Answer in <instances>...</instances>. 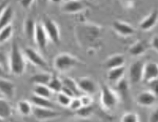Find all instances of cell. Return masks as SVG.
Here are the masks:
<instances>
[{
	"instance_id": "d4e9b609",
	"label": "cell",
	"mask_w": 158,
	"mask_h": 122,
	"mask_svg": "<svg viewBox=\"0 0 158 122\" xmlns=\"http://www.w3.org/2000/svg\"><path fill=\"white\" fill-rule=\"evenodd\" d=\"M17 110L22 116H30L33 112V105L32 103L27 100H20L17 103Z\"/></svg>"
},
{
	"instance_id": "d6a6232c",
	"label": "cell",
	"mask_w": 158,
	"mask_h": 122,
	"mask_svg": "<svg viewBox=\"0 0 158 122\" xmlns=\"http://www.w3.org/2000/svg\"><path fill=\"white\" fill-rule=\"evenodd\" d=\"M81 106H82V104H81L80 98L74 97V98H72V100H71V103H70V105H69V108L76 112V111H78Z\"/></svg>"
},
{
	"instance_id": "4316f807",
	"label": "cell",
	"mask_w": 158,
	"mask_h": 122,
	"mask_svg": "<svg viewBox=\"0 0 158 122\" xmlns=\"http://www.w3.org/2000/svg\"><path fill=\"white\" fill-rule=\"evenodd\" d=\"M33 94L39 97H44V98H51L52 96V92L47 85H35L33 88Z\"/></svg>"
},
{
	"instance_id": "8fae6325",
	"label": "cell",
	"mask_w": 158,
	"mask_h": 122,
	"mask_svg": "<svg viewBox=\"0 0 158 122\" xmlns=\"http://www.w3.org/2000/svg\"><path fill=\"white\" fill-rule=\"evenodd\" d=\"M142 71H143V63L141 61H136L130 65L129 76L132 83H138L142 80Z\"/></svg>"
},
{
	"instance_id": "8d00e7d4",
	"label": "cell",
	"mask_w": 158,
	"mask_h": 122,
	"mask_svg": "<svg viewBox=\"0 0 158 122\" xmlns=\"http://www.w3.org/2000/svg\"><path fill=\"white\" fill-rule=\"evenodd\" d=\"M149 47H151L154 51H157L158 50V36H157V35H155V36L151 39Z\"/></svg>"
},
{
	"instance_id": "e575fe53",
	"label": "cell",
	"mask_w": 158,
	"mask_h": 122,
	"mask_svg": "<svg viewBox=\"0 0 158 122\" xmlns=\"http://www.w3.org/2000/svg\"><path fill=\"white\" fill-rule=\"evenodd\" d=\"M116 90L120 91L121 93L122 92L124 93V92L128 90V81H127V79L122 78V79L119 80L118 82H116Z\"/></svg>"
},
{
	"instance_id": "603a6c76",
	"label": "cell",
	"mask_w": 158,
	"mask_h": 122,
	"mask_svg": "<svg viewBox=\"0 0 158 122\" xmlns=\"http://www.w3.org/2000/svg\"><path fill=\"white\" fill-rule=\"evenodd\" d=\"M13 111L10 102L6 98H0V119L6 120L12 116Z\"/></svg>"
},
{
	"instance_id": "e0dca14e",
	"label": "cell",
	"mask_w": 158,
	"mask_h": 122,
	"mask_svg": "<svg viewBox=\"0 0 158 122\" xmlns=\"http://www.w3.org/2000/svg\"><path fill=\"white\" fill-rule=\"evenodd\" d=\"M156 24H157V12L154 10L147 17H144V19L139 23V26L142 30H150Z\"/></svg>"
},
{
	"instance_id": "ac0fdd59",
	"label": "cell",
	"mask_w": 158,
	"mask_h": 122,
	"mask_svg": "<svg viewBox=\"0 0 158 122\" xmlns=\"http://www.w3.org/2000/svg\"><path fill=\"white\" fill-rule=\"evenodd\" d=\"M149 49V44L146 41H137L133 45L129 47V53L133 57H138L140 55H143Z\"/></svg>"
},
{
	"instance_id": "2e32d148",
	"label": "cell",
	"mask_w": 158,
	"mask_h": 122,
	"mask_svg": "<svg viewBox=\"0 0 158 122\" xmlns=\"http://www.w3.org/2000/svg\"><path fill=\"white\" fill-rule=\"evenodd\" d=\"M83 9H85V4L79 0H69L62 6V12L67 14H77Z\"/></svg>"
},
{
	"instance_id": "5b68a950",
	"label": "cell",
	"mask_w": 158,
	"mask_h": 122,
	"mask_svg": "<svg viewBox=\"0 0 158 122\" xmlns=\"http://www.w3.org/2000/svg\"><path fill=\"white\" fill-rule=\"evenodd\" d=\"M42 26L45 30L48 38L55 44L59 45L60 43V30L58 27V24L53 19L45 17L42 20Z\"/></svg>"
},
{
	"instance_id": "7c38bea8",
	"label": "cell",
	"mask_w": 158,
	"mask_h": 122,
	"mask_svg": "<svg viewBox=\"0 0 158 122\" xmlns=\"http://www.w3.org/2000/svg\"><path fill=\"white\" fill-rule=\"evenodd\" d=\"M158 76V65L155 62L143 63V71H142V80L149 81L157 79Z\"/></svg>"
},
{
	"instance_id": "9c48e42d",
	"label": "cell",
	"mask_w": 158,
	"mask_h": 122,
	"mask_svg": "<svg viewBox=\"0 0 158 122\" xmlns=\"http://www.w3.org/2000/svg\"><path fill=\"white\" fill-rule=\"evenodd\" d=\"M137 103L143 108H152L157 103V95L150 91H143L137 96Z\"/></svg>"
},
{
	"instance_id": "ab89813d",
	"label": "cell",
	"mask_w": 158,
	"mask_h": 122,
	"mask_svg": "<svg viewBox=\"0 0 158 122\" xmlns=\"http://www.w3.org/2000/svg\"><path fill=\"white\" fill-rule=\"evenodd\" d=\"M6 70L3 68L1 64H0V78H6Z\"/></svg>"
},
{
	"instance_id": "3957f363",
	"label": "cell",
	"mask_w": 158,
	"mask_h": 122,
	"mask_svg": "<svg viewBox=\"0 0 158 122\" xmlns=\"http://www.w3.org/2000/svg\"><path fill=\"white\" fill-rule=\"evenodd\" d=\"M100 103L106 111H112L119 103V95L106 84L100 85Z\"/></svg>"
},
{
	"instance_id": "74e56055",
	"label": "cell",
	"mask_w": 158,
	"mask_h": 122,
	"mask_svg": "<svg viewBox=\"0 0 158 122\" xmlns=\"http://www.w3.org/2000/svg\"><path fill=\"white\" fill-rule=\"evenodd\" d=\"M20 6H21L23 9H29V7L32 6L34 0H19Z\"/></svg>"
},
{
	"instance_id": "1f68e13d",
	"label": "cell",
	"mask_w": 158,
	"mask_h": 122,
	"mask_svg": "<svg viewBox=\"0 0 158 122\" xmlns=\"http://www.w3.org/2000/svg\"><path fill=\"white\" fill-rule=\"evenodd\" d=\"M120 122H139V117L136 113L129 112V113L122 115Z\"/></svg>"
},
{
	"instance_id": "bcb514c9",
	"label": "cell",
	"mask_w": 158,
	"mask_h": 122,
	"mask_svg": "<svg viewBox=\"0 0 158 122\" xmlns=\"http://www.w3.org/2000/svg\"><path fill=\"white\" fill-rule=\"evenodd\" d=\"M79 1H81V0H79Z\"/></svg>"
},
{
	"instance_id": "f546056e",
	"label": "cell",
	"mask_w": 158,
	"mask_h": 122,
	"mask_svg": "<svg viewBox=\"0 0 158 122\" xmlns=\"http://www.w3.org/2000/svg\"><path fill=\"white\" fill-rule=\"evenodd\" d=\"M94 112L93 105H86V106H81L78 111H76V115L80 118H88L90 117Z\"/></svg>"
},
{
	"instance_id": "ee69618b",
	"label": "cell",
	"mask_w": 158,
	"mask_h": 122,
	"mask_svg": "<svg viewBox=\"0 0 158 122\" xmlns=\"http://www.w3.org/2000/svg\"><path fill=\"white\" fill-rule=\"evenodd\" d=\"M0 98H3V97H2V95H1V94H0Z\"/></svg>"
},
{
	"instance_id": "44dd1931",
	"label": "cell",
	"mask_w": 158,
	"mask_h": 122,
	"mask_svg": "<svg viewBox=\"0 0 158 122\" xmlns=\"http://www.w3.org/2000/svg\"><path fill=\"white\" fill-rule=\"evenodd\" d=\"M31 102H32V105L37 106V108H53V110H55L54 103H53L49 98L39 97V96L33 95V96H32V98H31Z\"/></svg>"
},
{
	"instance_id": "f6af8a7d",
	"label": "cell",
	"mask_w": 158,
	"mask_h": 122,
	"mask_svg": "<svg viewBox=\"0 0 158 122\" xmlns=\"http://www.w3.org/2000/svg\"><path fill=\"white\" fill-rule=\"evenodd\" d=\"M0 122H3V120H2V119H0Z\"/></svg>"
},
{
	"instance_id": "d6986e66",
	"label": "cell",
	"mask_w": 158,
	"mask_h": 122,
	"mask_svg": "<svg viewBox=\"0 0 158 122\" xmlns=\"http://www.w3.org/2000/svg\"><path fill=\"white\" fill-rule=\"evenodd\" d=\"M13 17H14L13 7L7 4L6 9L2 11L1 15H0V30L7 26V25H11Z\"/></svg>"
},
{
	"instance_id": "f35d334b",
	"label": "cell",
	"mask_w": 158,
	"mask_h": 122,
	"mask_svg": "<svg viewBox=\"0 0 158 122\" xmlns=\"http://www.w3.org/2000/svg\"><path fill=\"white\" fill-rule=\"evenodd\" d=\"M149 122H158V111L155 110L152 112V114L150 115Z\"/></svg>"
},
{
	"instance_id": "52a82bcc",
	"label": "cell",
	"mask_w": 158,
	"mask_h": 122,
	"mask_svg": "<svg viewBox=\"0 0 158 122\" xmlns=\"http://www.w3.org/2000/svg\"><path fill=\"white\" fill-rule=\"evenodd\" d=\"M32 114L34 115L35 118L40 121L52 120V119H55L60 116L59 112H56L53 108H37V106L33 108Z\"/></svg>"
},
{
	"instance_id": "60d3db41",
	"label": "cell",
	"mask_w": 158,
	"mask_h": 122,
	"mask_svg": "<svg viewBox=\"0 0 158 122\" xmlns=\"http://www.w3.org/2000/svg\"><path fill=\"white\" fill-rule=\"evenodd\" d=\"M7 6L6 3H0V15H1L2 11H3L4 9H6V6Z\"/></svg>"
},
{
	"instance_id": "4dcf8cb0",
	"label": "cell",
	"mask_w": 158,
	"mask_h": 122,
	"mask_svg": "<svg viewBox=\"0 0 158 122\" xmlns=\"http://www.w3.org/2000/svg\"><path fill=\"white\" fill-rule=\"evenodd\" d=\"M71 100H72V97L68 96L67 94L62 93V92L58 93V95H57V102L59 103L61 106H65V108H69V105H70V103H71Z\"/></svg>"
},
{
	"instance_id": "cb8c5ba5",
	"label": "cell",
	"mask_w": 158,
	"mask_h": 122,
	"mask_svg": "<svg viewBox=\"0 0 158 122\" xmlns=\"http://www.w3.org/2000/svg\"><path fill=\"white\" fill-rule=\"evenodd\" d=\"M124 73H126L124 65H123V67L111 68V70H109V73H108V79L111 81V82L116 83V82H118L120 79L123 78Z\"/></svg>"
},
{
	"instance_id": "484cf974",
	"label": "cell",
	"mask_w": 158,
	"mask_h": 122,
	"mask_svg": "<svg viewBox=\"0 0 158 122\" xmlns=\"http://www.w3.org/2000/svg\"><path fill=\"white\" fill-rule=\"evenodd\" d=\"M35 29H36V23L32 18H29L24 22V34L27 39H34Z\"/></svg>"
},
{
	"instance_id": "7bdbcfd3",
	"label": "cell",
	"mask_w": 158,
	"mask_h": 122,
	"mask_svg": "<svg viewBox=\"0 0 158 122\" xmlns=\"http://www.w3.org/2000/svg\"><path fill=\"white\" fill-rule=\"evenodd\" d=\"M42 1H44V2H47V1H49V0H42Z\"/></svg>"
},
{
	"instance_id": "ffe728a7",
	"label": "cell",
	"mask_w": 158,
	"mask_h": 122,
	"mask_svg": "<svg viewBox=\"0 0 158 122\" xmlns=\"http://www.w3.org/2000/svg\"><path fill=\"white\" fill-rule=\"evenodd\" d=\"M51 78H52V75L50 73L42 72L33 75L30 79V82L33 83L34 85H48Z\"/></svg>"
},
{
	"instance_id": "8992f818",
	"label": "cell",
	"mask_w": 158,
	"mask_h": 122,
	"mask_svg": "<svg viewBox=\"0 0 158 122\" xmlns=\"http://www.w3.org/2000/svg\"><path fill=\"white\" fill-rule=\"evenodd\" d=\"M23 54L27 57V59L30 61L32 64H34L35 67H38L43 70H47L49 67L47 61L44 60V58L42 57L36 50H34L33 47H24L23 50Z\"/></svg>"
},
{
	"instance_id": "836d02e7",
	"label": "cell",
	"mask_w": 158,
	"mask_h": 122,
	"mask_svg": "<svg viewBox=\"0 0 158 122\" xmlns=\"http://www.w3.org/2000/svg\"><path fill=\"white\" fill-rule=\"evenodd\" d=\"M79 98H80V101H81V104H82V106L92 105V103H93V97H92V95L82 94V95H81Z\"/></svg>"
},
{
	"instance_id": "b9f144b4",
	"label": "cell",
	"mask_w": 158,
	"mask_h": 122,
	"mask_svg": "<svg viewBox=\"0 0 158 122\" xmlns=\"http://www.w3.org/2000/svg\"><path fill=\"white\" fill-rule=\"evenodd\" d=\"M51 2H53V3H60L62 0H50Z\"/></svg>"
},
{
	"instance_id": "7402d4cb",
	"label": "cell",
	"mask_w": 158,
	"mask_h": 122,
	"mask_svg": "<svg viewBox=\"0 0 158 122\" xmlns=\"http://www.w3.org/2000/svg\"><path fill=\"white\" fill-rule=\"evenodd\" d=\"M124 58L123 55H120V54H116V55H113L111 57H109L108 59L106 60V67H108L109 70L111 68H115V67H123L124 64Z\"/></svg>"
},
{
	"instance_id": "ba28073f",
	"label": "cell",
	"mask_w": 158,
	"mask_h": 122,
	"mask_svg": "<svg viewBox=\"0 0 158 122\" xmlns=\"http://www.w3.org/2000/svg\"><path fill=\"white\" fill-rule=\"evenodd\" d=\"M61 92L64 94H67L70 97H80L82 95V93L79 90L77 82L75 80L71 79V78H65L62 80V90Z\"/></svg>"
},
{
	"instance_id": "9a60e30c",
	"label": "cell",
	"mask_w": 158,
	"mask_h": 122,
	"mask_svg": "<svg viewBox=\"0 0 158 122\" xmlns=\"http://www.w3.org/2000/svg\"><path fill=\"white\" fill-rule=\"evenodd\" d=\"M112 26H113V30H115L117 34L121 35V36H123V37L131 36V35H133L135 33L134 27L132 26L131 24L127 23V22H123V21L113 22Z\"/></svg>"
},
{
	"instance_id": "5bb4252c",
	"label": "cell",
	"mask_w": 158,
	"mask_h": 122,
	"mask_svg": "<svg viewBox=\"0 0 158 122\" xmlns=\"http://www.w3.org/2000/svg\"><path fill=\"white\" fill-rule=\"evenodd\" d=\"M48 36L45 34V30L43 29L42 24H36V29H35V34H34V40L37 43V45L39 47L40 50L44 51L47 49L48 45Z\"/></svg>"
},
{
	"instance_id": "f1b7e54d",
	"label": "cell",
	"mask_w": 158,
	"mask_h": 122,
	"mask_svg": "<svg viewBox=\"0 0 158 122\" xmlns=\"http://www.w3.org/2000/svg\"><path fill=\"white\" fill-rule=\"evenodd\" d=\"M13 35V27L11 25H7V26L3 27V29L0 30V43L6 42Z\"/></svg>"
},
{
	"instance_id": "7a4b0ae2",
	"label": "cell",
	"mask_w": 158,
	"mask_h": 122,
	"mask_svg": "<svg viewBox=\"0 0 158 122\" xmlns=\"http://www.w3.org/2000/svg\"><path fill=\"white\" fill-rule=\"evenodd\" d=\"M9 68L10 72L16 76H20L25 71V60L17 43H13L9 56Z\"/></svg>"
},
{
	"instance_id": "83f0119b",
	"label": "cell",
	"mask_w": 158,
	"mask_h": 122,
	"mask_svg": "<svg viewBox=\"0 0 158 122\" xmlns=\"http://www.w3.org/2000/svg\"><path fill=\"white\" fill-rule=\"evenodd\" d=\"M48 87L50 88L51 92H54V93H60L61 90H62V80L59 79L58 77H55V76H52L50 82L48 83Z\"/></svg>"
},
{
	"instance_id": "277c9868",
	"label": "cell",
	"mask_w": 158,
	"mask_h": 122,
	"mask_svg": "<svg viewBox=\"0 0 158 122\" xmlns=\"http://www.w3.org/2000/svg\"><path fill=\"white\" fill-rule=\"evenodd\" d=\"M79 60L70 54H60L54 59V67L58 72H67L77 67Z\"/></svg>"
},
{
	"instance_id": "6da1fadb",
	"label": "cell",
	"mask_w": 158,
	"mask_h": 122,
	"mask_svg": "<svg viewBox=\"0 0 158 122\" xmlns=\"http://www.w3.org/2000/svg\"><path fill=\"white\" fill-rule=\"evenodd\" d=\"M100 26L94 24H81L76 26L75 35L80 45L86 47H96L100 39Z\"/></svg>"
},
{
	"instance_id": "4fadbf2b",
	"label": "cell",
	"mask_w": 158,
	"mask_h": 122,
	"mask_svg": "<svg viewBox=\"0 0 158 122\" xmlns=\"http://www.w3.org/2000/svg\"><path fill=\"white\" fill-rule=\"evenodd\" d=\"M15 84L12 81L6 79V78H0V94L2 97L6 99H12L15 95Z\"/></svg>"
},
{
	"instance_id": "d590c367",
	"label": "cell",
	"mask_w": 158,
	"mask_h": 122,
	"mask_svg": "<svg viewBox=\"0 0 158 122\" xmlns=\"http://www.w3.org/2000/svg\"><path fill=\"white\" fill-rule=\"evenodd\" d=\"M150 85H151V87H150V92H152L153 94H155V95H157V79H154V80H151L149 81Z\"/></svg>"
},
{
	"instance_id": "30bf717a",
	"label": "cell",
	"mask_w": 158,
	"mask_h": 122,
	"mask_svg": "<svg viewBox=\"0 0 158 122\" xmlns=\"http://www.w3.org/2000/svg\"><path fill=\"white\" fill-rule=\"evenodd\" d=\"M79 90L82 94H88V95H93L97 92V84L93 79L88 77L80 78L79 80L76 81Z\"/></svg>"
}]
</instances>
